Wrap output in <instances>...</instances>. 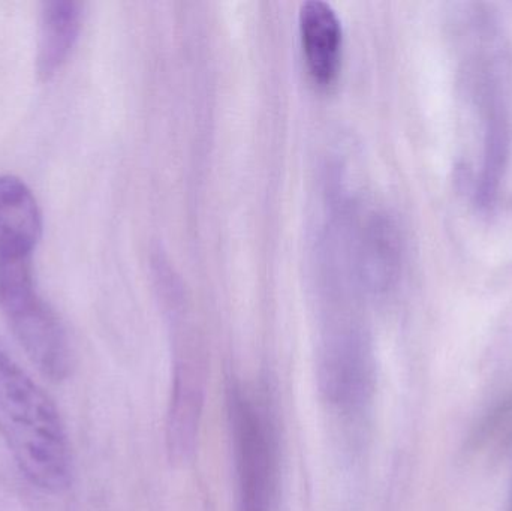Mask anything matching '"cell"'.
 Returning a JSON list of instances; mask_svg holds the SVG:
<instances>
[{
	"mask_svg": "<svg viewBox=\"0 0 512 511\" xmlns=\"http://www.w3.org/2000/svg\"><path fill=\"white\" fill-rule=\"evenodd\" d=\"M300 33L310 74L318 83H331L339 74L342 59V23L333 6L324 0L304 2Z\"/></svg>",
	"mask_w": 512,
	"mask_h": 511,
	"instance_id": "52a82bcc",
	"label": "cell"
},
{
	"mask_svg": "<svg viewBox=\"0 0 512 511\" xmlns=\"http://www.w3.org/2000/svg\"><path fill=\"white\" fill-rule=\"evenodd\" d=\"M318 384L325 401L337 410H363L375 389V368L366 342L354 335L327 342L319 360Z\"/></svg>",
	"mask_w": 512,
	"mask_h": 511,
	"instance_id": "277c9868",
	"label": "cell"
},
{
	"mask_svg": "<svg viewBox=\"0 0 512 511\" xmlns=\"http://www.w3.org/2000/svg\"><path fill=\"white\" fill-rule=\"evenodd\" d=\"M0 312L12 335L38 371L53 383L71 374L68 335L44 299L33 270V255L0 257Z\"/></svg>",
	"mask_w": 512,
	"mask_h": 511,
	"instance_id": "7a4b0ae2",
	"label": "cell"
},
{
	"mask_svg": "<svg viewBox=\"0 0 512 511\" xmlns=\"http://www.w3.org/2000/svg\"><path fill=\"white\" fill-rule=\"evenodd\" d=\"M42 236V213L32 189L11 174L0 176V257L33 255Z\"/></svg>",
	"mask_w": 512,
	"mask_h": 511,
	"instance_id": "8992f818",
	"label": "cell"
},
{
	"mask_svg": "<svg viewBox=\"0 0 512 511\" xmlns=\"http://www.w3.org/2000/svg\"><path fill=\"white\" fill-rule=\"evenodd\" d=\"M508 511H512V495H511L510 507H508Z\"/></svg>",
	"mask_w": 512,
	"mask_h": 511,
	"instance_id": "9c48e42d",
	"label": "cell"
},
{
	"mask_svg": "<svg viewBox=\"0 0 512 511\" xmlns=\"http://www.w3.org/2000/svg\"><path fill=\"white\" fill-rule=\"evenodd\" d=\"M83 5L74 0H53L42 5L36 44V74L50 81L68 62L80 36Z\"/></svg>",
	"mask_w": 512,
	"mask_h": 511,
	"instance_id": "ba28073f",
	"label": "cell"
},
{
	"mask_svg": "<svg viewBox=\"0 0 512 511\" xmlns=\"http://www.w3.org/2000/svg\"><path fill=\"white\" fill-rule=\"evenodd\" d=\"M228 416L236 455L239 511H271L279 483L273 419L267 408L237 383L228 387Z\"/></svg>",
	"mask_w": 512,
	"mask_h": 511,
	"instance_id": "3957f363",
	"label": "cell"
},
{
	"mask_svg": "<svg viewBox=\"0 0 512 511\" xmlns=\"http://www.w3.org/2000/svg\"><path fill=\"white\" fill-rule=\"evenodd\" d=\"M206 387L207 372L203 363L192 357L176 360L167 417V452L173 464L185 465L194 456Z\"/></svg>",
	"mask_w": 512,
	"mask_h": 511,
	"instance_id": "5b68a950",
	"label": "cell"
},
{
	"mask_svg": "<svg viewBox=\"0 0 512 511\" xmlns=\"http://www.w3.org/2000/svg\"><path fill=\"white\" fill-rule=\"evenodd\" d=\"M0 437L35 488L60 494L72 480L68 434L53 399L0 344Z\"/></svg>",
	"mask_w": 512,
	"mask_h": 511,
	"instance_id": "6da1fadb",
	"label": "cell"
}]
</instances>
